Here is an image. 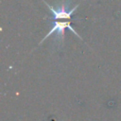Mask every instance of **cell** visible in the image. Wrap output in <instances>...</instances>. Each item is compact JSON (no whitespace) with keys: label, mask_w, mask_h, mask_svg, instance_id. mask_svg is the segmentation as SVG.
<instances>
[{"label":"cell","mask_w":121,"mask_h":121,"mask_svg":"<svg viewBox=\"0 0 121 121\" xmlns=\"http://www.w3.org/2000/svg\"><path fill=\"white\" fill-rule=\"evenodd\" d=\"M66 28H69L75 35H77L79 39H81L80 36L78 34V32L71 26L70 21H63V22H62V21H59V20H54V24H53V26H52L50 31L43 38V40L40 42V44H41L43 42H44L45 39H47L50 35H52V34L55 33V32L57 33V39L59 40L60 43H63V40H64V30H65Z\"/></svg>","instance_id":"6da1fadb"},{"label":"cell","mask_w":121,"mask_h":121,"mask_svg":"<svg viewBox=\"0 0 121 121\" xmlns=\"http://www.w3.org/2000/svg\"><path fill=\"white\" fill-rule=\"evenodd\" d=\"M43 2L45 4V6L49 9L50 12L52 13V18L53 20H62V19H71V15L74 13V11L78 8L79 4L77 5L76 7L72 8L71 9H68V6L69 3H65V2H61L60 5H58L57 8L50 6L49 4H47L44 0H43Z\"/></svg>","instance_id":"7a4b0ae2"}]
</instances>
